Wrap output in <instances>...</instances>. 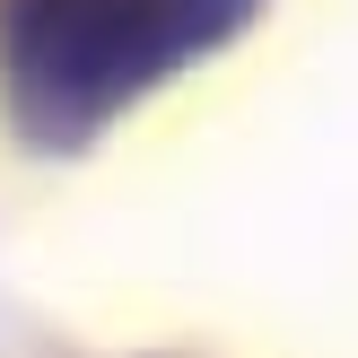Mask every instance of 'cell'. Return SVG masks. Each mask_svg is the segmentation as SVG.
Instances as JSON below:
<instances>
[{"mask_svg": "<svg viewBox=\"0 0 358 358\" xmlns=\"http://www.w3.org/2000/svg\"><path fill=\"white\" fill-rule=\"evenodd\" d=\"M262 0H9L0 114L27 149H87L131 96L201 62Z\"/></svg>", "mask_w": 358, "mask_h": 358, "instance_id": "6da1fadb", "label": "cell"}]
</instances>
